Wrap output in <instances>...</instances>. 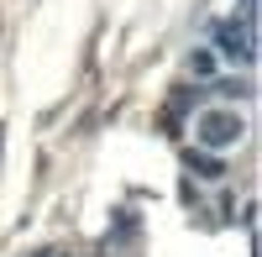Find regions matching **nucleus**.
<instances>
[{
    "instance_id": "obj_1",
    "label": "nucleus",
    "mask_w": 262,
    "mask_h": 257,
    "mask_svg": "<svg viewBox=\"0 0 262 257\" xmlns=\"http://www.w3.org/2000/svg\"><path fill=\"white\" fill-rule=\"evenodd\" d=\"M247 132V121L231 111V105H215V111H200V121H194V137H200L205 147H215V153H226V147H236Z\"/></svg>"
},
{
    "instance_id": "obj_3",
    "label": "nucleus",
    "mask_w": 262,
    "mask_h": 257,
    "mask_svg": "<svg viewBox=\"0 0 262 257\" xmlns=\"http://www.w3.org/2000/svg\"><path fill=\"white\" fill-rule=\"evenodd\" d=\"M189 69L200 74V79H210V74H215V53H210V48H200V53L189 58Z\"/></svg>"
},
{
    "instance_id": "obj_4",
    "label": "nucleus",
    "mask_w": 262,
    "mask_h": 257,
    "mask_svg": "<svg viewBox=\"0 0 262 257\" xmlns=\"http://www.w3.org/2000/svg\"><path fill=\"white\" fill-rule=\"evenodd\" d=\"M32 257H69V252H58V247H48V252H32Z\"/></svg>"
},
{
    "instance_id": "obj_2",
    "label": "nucleus",
    "mask_w": 262,
    "mask_h": 257,
    "mask_svg": "<svg viewBox=\"0 0 262 257\" xmlns=\"http://www.w3.org/2000/svg\"><path fill=\"white\" fill-rule=\"evenodd\" d=\"M215 53H221L226 63H242V69H252V63H257V21L242 16V21H231V27H221V37H215Z\"/></svg>"
}]
</instances>
